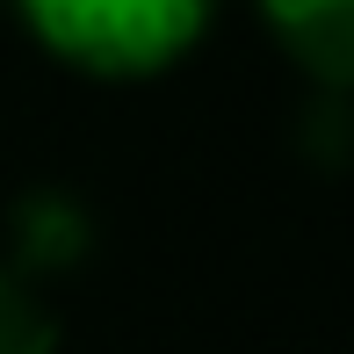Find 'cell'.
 Here are the masks:
<instances>
[{
	"label": "cell",
	"instance_id": "1",
	"mask_svg": "<svg viewBox=\"0 0 354 354\" xmlns=\"http://www.w3.org/2000/svg\"><path fill=\"white\" fill-rule=\"evenodd\" d=\"M8 8L66 73L131 87L196 58L224 0H8Z\"/></svg>",
	"mask_w": 354,
	"mask_h": 354
},
{
	"label": "cell",
	"instance_id": "2",
	"mask_svg": "<svg viewBox=\"0 0 354 354\" xmlns=\"http://www.w3.org/2000/svg\"><path fill=\"white\" fill-rule=\"evenodd\" d=\"M94 253V210L58 181H37L8 203V268L22 282H51L87 268Z\"/></svg>",
	"mask_w": 354,
	"mask_h": 354
},
{
	"label": "cell",
	"instance_id": "3",
	"mask_svg": "<svg viewBox=\"0 0 354 354\" xmlns=\"http://www.w3.org/2000/svg\"><path fill=\"white\" fill-rule=\"evenodd\" d=\"M253 8L311 87L354 94V0H253Z\"/></svg>",
	"mask_w": 354,
	"mask_h": 354
},
{
	"label": "cell",
	"instance_id": "4",
	"mask_svg": "<svg viewBox=\"0 0 354 354\" xmlns=\"http://www.w3.org/2000/svg\"><path fill=\"white\" fill-rule=\"evenodd\" d=\"M0 354H58V311L0 261Z\"/></svg>",
	"mask_w": 354,
	"mask_h": 354
},
{
	"label": "cell",
	"instance_id": "5",
	"mask_svg": "<svg viewBox=\"0 0 354 354\" xmlns=\"http://www.w3.org/2000/svg\"><path fill=\"white\" fill-rule=\"evenodd\" d=\"M0 8H8V0H0Z\"/></svg>",
	"mask_w": 354,
	"mask_h": 354
}]
</instances>
